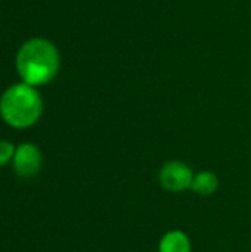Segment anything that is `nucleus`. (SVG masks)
I'll list each match as a JSON object with an SVG mask.
<instances>
[{
  "label": "nucleus",
  "instance_id": "39448f33",
  "mask_svg": "<svg viewBox=\"0 0 251 252\" xmlns=\"http://www.w3.org/2000/svg\"><path fill=\"white\" fill-rule=\"evenodd\" d=\"M160 252H191V241L180 230H172L161 238Z\"/></svg>",
  "mask_w": 251,
  "mask_h": 252
},
{
  "label": "nucleus",
  "instance_id": "0eeeda50",
  "mask_svg": "<svg viewBox=\"0 0 251 252\" xmlns=\"http://www.w3.org/2000/svg\"><path fill=\"white\" fill-rule=\"evenodd\" d=\"M15 148L10 142L0 140V167L6 165L15 157Z\"/></svg>",
  "mask_w": 251,
  "mask_h": 252
},
{
  "label": "nucleus",
  "instance_id": "f257e3e1",
  "mask_svg": "<svg viewBox=\"0 0 251 252\" xmlns=\"http://www.w3.org/2000/svg\"><path fill=\"white\" fill-rule=\"evenodd\" d=\"M16 69L28 86L49 83L59 69V55L56 47L44 38L27 41L18 52Z\"/></svg>",
  "mask_w": 251,
  "mask_h": 252
},
{
  "label": "nucleus",
  "instance_id": "20e7f679",
  "mask_svg": "<svg viewBox=\"0 0 251 252\" xmlns=\"http://www.w3.org/2000/svg\"><path fill=\"white\" fill-rule=\"evenodd\" d=\"M41 165L40 149L33 143H22L13 157V170L21 177H31L38 173Z\"/></svg>",
  "mask_w": 251,
  "mask_h": 252
},
{
  "label": "nucleus",
  "instance_id": "f03ea898",
  "mask_svg": "<svg viewBox=\"0 0 251 252\" xmlns=\"http://www.w3.org/2000/svg\"><path fill=\"white\" fill-rule=\"evenodd\" d=\"M0 114L6 124L15 128L33 126L41 114V99L33 86L16 84L0 99Z\"/></svg>",
  "mask_w": 251,
  "mask_h": 252
},
{
  "label": "nucleus",
  "instance_id": "423d86ee",
  "mask_svg": "<svg viewBox=\"0 0 251 252\" xmlns=\"http://www.w3.org/2000/svg\"><path fill=\"white\" fill-rule=\"evenodd\" d=\"M217 186H219L217 177L210 171H203L194 176L191 189L198 195H212L216 192Z\"/></svg>",
  "mask_w": 251,
  "mask_h": 252
},
{
  "label": "nucleus",
  "instance_id": "7ed1b4c3",
  "mask_svg": "<svg viewBox=\"0 0 251 252\" xmlns=\"http://www.w3.org/2000/svg\"><path fill=\"white\" fill-rule=\"evenodd\" d=\"M194 174L191 168L180 161L167 162L160 171V182L170 192H183L191 188Z\"/></svg>",
  "mask_w": 251,
  "mask_h": 252
}]
</instances>
